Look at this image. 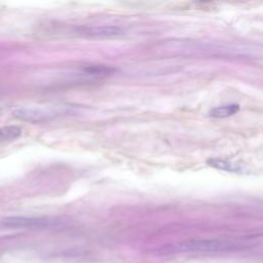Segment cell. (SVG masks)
I'll use <instances>...</instances> for the list:
<instances>
[{"label": "cell", "instance_id": "8992f818", "mask_svg": "<svg viewBox=\"0 0 263 263\" xmlns=\"http://www.w3.org/2000/svg\"><path fill=\"white\" fill-rule=\"evenodd\" d=\"M239 111V105L237 104H228L223 106H217L210 110L209 115L214 118H226L234 115Z\"/></svg>", "mask_w": 263, "mask_h": 263}, {"label": "cell", "instance_id": "52a82bcc", "mask_svg": "<svg viewBox=\"0 0 263 263\" xmlns=\"http://www.w3.org/2000/svg\"><path fill=\"white\" fill-rule=\"evenodd\" d=\"M209 165L216 167L218 170L222 171H227V172H232V173H237L241 171V165L237 162H233L227 159H221V158H210L208 160Z\"/></svg>", "mask_w": 263, "mask_h": 263}, {"label": "cell", "instance_id": "ba28073f", "mask_svg": "<svg viewBox=\"0 0 263 263\" xmlns=\"http://www.w3.org/2000/svg\"><path fill=\"white\" fill-rule=\"evenodd\" d=\"M22 134V128L16 125H7L0 127V143L10 142L17 139Z\"/></svg>", "mask_w": 263, "mask_h": 263}, {"label": "cell", "instance_id": "3957f363", "mask_svg": "<svg viewBox=\"0 0 263 263\" xmlns=\"http://www.w3.org/2000/svg\"><path fill=\"white\" fill-rule=\"evenodd\" d=\"M75 33L85 37L108 38L120 35L122 29L115 26H80L75 29Z\"/></svg>", "mask_w": 263, "mask_h": 263}, {"label": "cell", "instance_id": "7a4b0ae2", "mask_svg": "<svg viewBox=\"0 0 263 263\" xmlns=\"http://www.w3.org/2000/svg\"><path fill=\"white\" fill-rule=\"evenodd\" d=\"M69 107L67 106H46V107H25L20 108L13 112L14 116L18 119L30 122H41L52 119L68 113Z\"/></svg>", "mask_w": 263, "mask_h": 263}, {"label": "cell", "instance_id": "277c9868", "mask_svg": "<svg viewBox=\"0 0 263 263\" xmlns=\"http://www.w3.org/2000/svg\"><path fill=\"white\" fill-rule=\"evenodd\" d=\"M2 224L7 227L15 228H34L44 227L50 224L47 218L41 217H25V216H10L2 219Z\"/></svg>", "mask_w": 263, "mask_h": 263}, {"label": "cell", "instance_id": "5b68a950", "mask_svg": "<svg viewBox=\"0 0 263 263\" xmlns=\"http://www.w3.org/2000/svg\"><path fill=\"white\" fill-rule=\"evenodd\" d=\"M82 70H83V73H85L86 75L93 76V77L109 76L116 71V69L114 67L107 66V65H98V64L86 65L82 68Z\"/></svg>", "mask_w": 263, "mask_h": 263}, {"label": "cell", "instance_id": "6da1fadb", "mask_svg": "<svg viewBox=\"0 0 263 263\" xmlns=\"http://www.w3.org/2000/svg\"><path fill=\"white\" fill-rule=\"evenodd\" d=\"M253 243L246 240L232 239H190L180 242L176 249L179 252L190 253H219L242 250L250 248Z\"/></svg>", "mask_w": 263, "mask_h": 263}]
</instances>
